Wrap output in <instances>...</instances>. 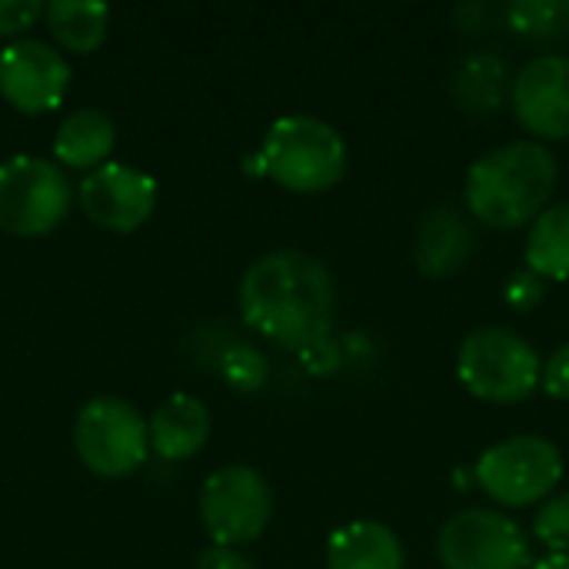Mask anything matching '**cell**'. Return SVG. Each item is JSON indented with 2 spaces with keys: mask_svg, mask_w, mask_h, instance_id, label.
<instances>
[{
  "mask_svg": "<svg viewBox=\"0 0 569 569\" xmlns=\"http://www.w3.org/2000/svg\"><path fill=\"white\" fill-rule=\"evenodd\" d=\"M237 297L247 327L287 350H307L330 333L333 277L313 253L273 250L253 260Z\"/></svg>",
  "mask_w": 569,
  "mask_h": 569,
  "instance_id": "obj_1",
  "label": "cell"
},
{
  "mask_svg": "<svg viewBox=\"0 0 569 569\" xmlns=\"http://www.w3.org/2000/svg\"><path fill=\"white\" fill-rule=\"evenodd\" d=\"M553 187L557 157L550 147L540 140H513L473 160L463 200L480 223L493 230H517L547 210Z\"/></svg>",
  "mask_w": 569,
  "mask_h": 569,
  "instance_id": "obj_2",
  "label": "cell"
},
{
  "mask_svg": "<svg viewBox=\"0 0 569 569\" xmlns=\"http://www.w3.org/2000/svg\"><path fill=\"white\" fill-rule=\"evenodd\" d=\"M247 170L270 177L290 193H323L347 173V143L340 130L310 113H290L270 123Z\"/></svg>",
  "mask_w": 569,
  "mask_h": 569,
  "instance_id": "obj_3",
  "label": "cell"
},
{
  "mask_svg": "<svg viewBox=\"0 0 569 569\" xmlns=\"http://www.w3.org/2000/svg\"><path fill=\"white\" fill-rule=\"evenodd\" d=\"M460 383L487 403H520L543 377V360L537 347L510 327L473 330L457 353Z\"/></svg>",
  "mask_w": 569,
  "mask_h": 569,
  "instance_id": "obj_4",
  "label": "cell"
},
{
  "mask_svg": "<svg viewBox=\"0 0 569 569\" xmlns=\"http://www.w3.org/2000/svg\"><path fill=\"white\" fill-rule=\"evenodd\" d=\"M563 480V453L553 440L523 433L493 443L477 460L480 490L500 507L543 503Z\"/></svg>",
  "mask_w": 569,
  "mask_h": 569,
  "instance_id": "obj_5",
  "label": "cell"
},
{
  "mask_svg": "<svg viewBox=\"0 0 569 569\" xmlns=\"http://www.w3.org/2000/svg\"><path fill=\"white\" fill-rule=\"evenodd\" d=\"M73 447L90 473L120 480L143 467L150 453V427L127 400L93 397L77 413Z\"/></svg>",
  "mask_w": 569,
  "mask_h": 569,
  "instance_id": "obj_6",
  "label": "cell"
},
{
  "mask_svg": "<svg viewBox=\"0 0 569 569\" xmlns=\"http://www.w3.org/2000/svg\"><path fill=\"white\" fill-rule=\"evenodd\" d=\"M73 203L67 173L30 153L0 163V230L13 237H43L63 223Z\"/></svg>",
  "mask_w": 569,
  "mask_h": 569,
  "instance_id": "obj_7",
  "label": "cell"
},
{
  "mask_svg": "<svg viewBox=\"0 0 569 569\" xmlns=\"http://www.w3.org/2000/svg\"><path fill=\"white\" fill-rule=\"evenodd\" d=\"M273 517V493L260 470L247 463L220 467L200 490V520L213 547L253 543Z\"/></svg>",
  "mask_w": 569,
  "mask_h": 569,
  "instance_id": "obj_8",
  "label": "cell"
},
{
  "mask_svg": "<svg viewBox=\"0 0 569 569\" xmlns=\"http://www.w3.org/2000/svg\"><path fill=\"white\" fill-rule=\"evenodd\" d=\"M443 569H530L533 550L517 520L500 510H463L437 533Z\"/></svg>",
  "mask_w": 569,
  "mask_h": 569,
  "instance_id": "obj_9",
  "label": "cell"
},
{
  "mask_svg": "<svg viewBox=\"0 0 569 569\" xmlns=\"http://www.w3.org/2000/svg\"><path fill=\"white\" fill-rule=\"evenodd\" d=\"M70 87V63L43 40H13L0 50V97L20 113L60 107Z\"/></svg>",
  "mask_w": 569,
  "mask_h": 569,
  "instance_id": "obj_10",
  "label": "cell"
},
{
  "mask_svg": "<svg viewBox=\"0 0 569 569\" xmlns=\"http://www.w3.org/2000/svg\"><path fill=\"white\" fill-rule=\"evenodd\" d=\"M510 107L523 130L543 140L569 137V53H540L527 60L510 87Z\"/></svg>",
  "mask_w": 569,
  "mask_h": 569,
  "instance_id": "obj_11",
  "label": "cell"
},
{
  "mask_svg": "<svg viewBox=\"0 0 569 569\" xmlns=\"http://www.w3.org/2000/svg\"><path fill=\"white\" fill-rule=\"evenodd\" d=\"M77 200L97 227L130 233L150 220L157 203V180L127 163H103L83 177Z\"/></svg>",
  "mask_w": 569,
  "mask_h": 569,
  "instance_id": "obj_12",
  "label": "cell"
},
{
  "mask_svg": "<svg viewBox=\"0 0 569 569\" xmlns=\"http://www.w3.org/2000/svg\"><path fill=\"white\" fill-rule=\"evenodd\" d=\"M473 247H477V230L470 217L453 203H440L417 227L413 260L420 273L443 280L467 267V260L473 257Z\"/></svg>",
  "mask_w": 569,
  "mask_h": 569,
  "instance_id": "obj_13",
  "label": "cell"
},
{
  "mask_svg": "<svg viewBox=\"0 0 569 569\" xmlns=\"http://www.w3.org/2000/svg\"><path fill=\"white\" fill-rule=\"evenodd\" d=\"M150 450L163 460H190L210 440V410L190 393L167 397L150 417Z\"/></svg>",
  "mask_w": 569,
  "mask_h": 569,
  "instance_id": "obj_14",
  "label": "cell"
},
{
  "mask_svg": "<svg viewBox=\"0 0 569 569\" xmlns=\"http://www.w3.org/2000/svg\"><path fill=\"white\" fill-rule=\"evenodd\" d=\"M327 569H403V543L387 523L353 520L330 533Z\"/></svg>",
  "mask_w": 569,
  "mask_h": 569,
  "instance_id": "obj_15",
  "label": "cell"
},
{
  "mask_svg": "<svg viewBox=\"0 0 569 569\" xmlns=\"http://www.w3.org/2000/svg\"><path fill=\"white\" fill-rule=\"evenodd\" d=\"M113 143H117L113 120L97 107H80V110L67 113V120L57 127L53 157L63 167L93 173L97 167L107 163V157L113 153Z\"/></svg>",
  "mask_w": 569,
  "mask_h": 569,
  "instance_id": "obj_16",
  "label": "cell"
},
{
  "mask_svg": "<svg viewBox=\"0 0 569 569\" xmlns=\"http://www.w3.org/2000/svg\"><path fill=\"white\" fill-rule=\"evenodd\" d=\"M510 87H513V80H510L507 60L490 50L467 57L450 80L457 107L467 113H477V117L497 113L503 107V100L510 97Z\"/></svg>",
  "mask_w": 569,
  "mask_h": 569,
  "instance_id": "obj_17",
  "label": "cell"
},
{
  "mask_svg": "<svg viewBox=\"0 0 569 569\" xmlns=\"http://www.w3.org/2000/svg\"><path fill=\"white\" fill-rule=\"evenodd\" d=\"M43 17L53 40L70 53H93L110 27V7L100 0H53Z\"/></svg>",
  "mask_w": 569,
  "mask_h": 569,
  "instance_id": "obj_18",
  "label": "cell"
},
{
  "mask_svg": "<svg viewBox=\"0 0 569 569\" xmlns=\"http://www.w3.org/2000/svg\"><path fill=\"white\" fill-rule=\"evenodd\" d=\"M527 270L543 280H569V203L547 207L527 233Z\"/></svg>",
  "mask_w": 569,
  "mask_h": 569,
  "instance_id": "obj_19",
  "label": "cell"
},
{
  "mask_svg": "<svg viewBox=\"0 0 569 569\" xmlns=\"http://www.w3.org/2000/svg\"><path fill=\"white\" fill-rule=\"evenodd\" d=\"M507 27L537 43L563 40L569 37V0H513L507 7Z\"/></svg>",
  "mask_w": 569,
  "mask_h": 569,
  "instance_id": "obj_20",
  "label": "cell"
},
{
  "mask_svg": "<svg viewBox=\"0 0 569 569\" xmlns=\"http://www.w3.org/2000/svg\"><path fill=\"white\" fill-rule=\"evenodd\" d=\"M223 380L237 390V393H257L267 380H270V363L267 357L250 347V343H237L223 353Z\"/></svg>",
  "mask_w": 569,
  "mask_h": 569,
  "instance_id": "obj_21",
  "label": "cell"
},
{
  "mask_svg": "<svg viewBox=\"0 0 569 569\" xmlns=\"http://www.w3.org/2000/svg\"><path fill=\"white\" fill-rule=\"evenodd\" d=\"M537 540L550 553H567L569 557V493H560L543 503V510L533 520Z\"/></svg>",
  "mask_w": 569,
  "mask_h": 569,
  "instance_id": "obj_22",
  "label": "cell"
},
{
  "mask_svg": "<svg viewBox=\"0 0 569 569\" xmlns=\"http://www.w3.org/2000/svg\"><path fill=\"white\" fill-rule=\"evenodd\" d=\"M543 297H547V280L540 277V273H533V270H517V273H510L507 277V287H503V300H507V307L510 310H533V307H540L543 303Z\"/></svg>",
  "mask_w": 569,
  "mask_h": 569,
  "instance_id": "obj_23",
  "label": "cell"
},
{
  "mask_svg": "<svg viewBox=\"0 0 569 569\" xmlns=\"http://www.w3.org/2000/svg\"><path fill=\"white\" fill-rule=\"evenodd\" d=\"M43 13H47V7L40 0H0V37L23 33Z\"/></svg>",
  "mask_w": 569,
  "mask_h": 569,
  "instance_id": "obj_24",
  "label": "cell"
},
{
  "mask_svg": "<svg viewBox=\"0 0 569 569\" xmlns=\"http://www.w3.org/2000/svg\"><path fill=\"white\" fill-rule=\"evenodd\" d=\"M540 383H543V390H547L553 400L569 403V343H560V347L547 357Z\"/></svg>",
  "mask_w": 569,
  "mask_h": 569,
  "instance_id": "obj_25",
  "label": "cell"
},
{
  "mask_svg": "<svg viewBox=\"0 0 569 569\" xmlns=\"http://www.w3.org/2000/svg\"><path fill=\"white\" fill-rule=\"evenodd\" d=\"M197 569H257L243 553L230 547H207L197 560Z\"/></svg>",
  "mask_w": 569,
  "mask_h": 569,
  "instance_id": "obj_26",
  "label": "cell"
},
{
  "mask_svg": "<svg viewBox=\"0 0 569 569\" xmlns=\"http://www.w3.org/2000/svg\"><path fill=\"white\" fill-rule=\"evenodd\" d=\"M530 569H569V557L567 553H550V557H543V560H533V567Z\"/></svg>",
  "mask_w": 569,
  "mask_h": 569,
  "instance_id": "obj_27",
  "label": "cell"
}]
</instances>
